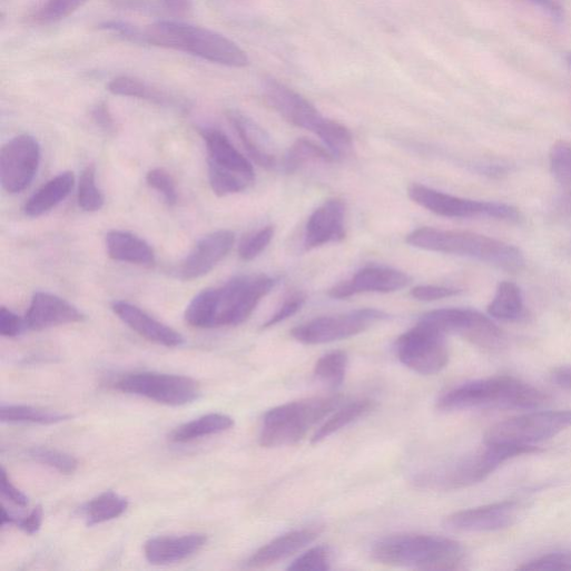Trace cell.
<instances>
[{
  "label": "cell",
  "instance_id": "1",
  "mask_svg": "<svg viewBox=\"0 0 571 571\" xmlns=\"http://www.w3.org/2000/svg\"><path fill=\"white\" fill-rule=\"evenodd\" d=\"M275 285L276 280L266 275L236 277L221 287L199 293L187 307L185 319L199 329L240 325Z\"/></svg>",
  "mask_w": 571,
  "mask_h": 571
},
{
  "label": "cell",
  "instance_id": "2",
  "mask_svg": "<svg viewBox=\"0 0 571 571\" xmlns=\"http://www.w3.org/2000/svg\"><path fill=\"white\" fill-rule=\"evenodd\" d=\"M547 395L512 376H492L463 383L437 401L441 411L532 410L541 406Z\"/></svg>",
  "mask_w": 571,
  "mask_h": 571
},
{
  "label": "cell",
  "instance_id": "3",
  "mask_svg": "<svg viewBox=\"0 0 571 571\" xmlns=\"http://www.w3.org/2000/svg\"><path fill=\"white\" fill-rule=\"evenodd\" d=\"M372 558L390 567L456 570L462 568L465 552L460 542L450 538L402 533L378 540L372 548Z\"/></svg>",
  "mask_w": 571,
  "mask_h": 571
},
{
  "label": "cell",
  "instance_id": "4",
  "mask_svg": "<svg viewBox=\"0 0 571 571\" xmlns=\"http://www.w3.org/2000/svg\"><path fill=\"white\" fill-rule=\"evenodd\" d=\"M406 243L422 250L472 258L506 272H520L525 263L519 248L467 232L424 227L407 235Z\"/></svg>",
  "mask_w": 571,
  "mask_h": 571
},
{
  "label": "cell",
  "instance_id": "5",
  "mask_svg": "<svg viewBox=\"0 0 571 571\" xmlns=\"http://www.w3.org/2000/svg\"><path fill=\"white\" fill-rule=\"evenodd\" d=\"M147 45L184 52L215 65L245 68L247 53L234 41L208 29L175 22L159 21L146 30Z\"/></svg>",
  "mask_w": 571,
  "mask_h": 571
},
{
  "label": "cell",
  "instance_id": "6",
  "mask_svg": "<svg viewBox=\"0 0 571 571\" xmlns=\"http://www.w3.org/2000/svg\"><path fill=\"white\" fill-rule=\"evenodd\" d=\"M538 451V446L484 443L480 450L419 473L414 483L419 488L430 490L467 488L484 481L508 460Z\"/></svg>",
  "mask_w": 571,
  "mask_h": 571
},
{
  "label": "cell",
  "instance_id": "7",
  "mask_svg": "<svg viewBox=\"0 0 571 571\" xmlns=\"http://www.w3.org/2000/svg\"><path fill=\"white\" fill-rule=\"evenodd\" d=\"M343 400L341 395L311 397L269 410L264 416L260 445L280 447L297 444L314 425L336 411Z\"/></svg>",
  "mask_w": 571,
  "mask_h": 571
},
{
  "label": "cell",
  "instance_id": "8",
  "mask_svg": "<svg viewBox=\"0 0 571 571\" xmlns=\"http://www.w3.org/2000/svg\"><path fill=\"white\" fill-rule=\"evenodd\" d=\"M208 152L209 181L213 191L226 197L246 190L255 180L252 163L219 130H201Z\"/></svg>",
  "mask_w": 571,
  "mask_h": 571
},
{
  "label": "cell",
  "instance_id": "9",
  "mask_svg": "<svg viewBox=\"0 0 571 571\" xmlns=\"http://www.w3.org/2000/svg\"><path fill=\"white\" fill-rule=\"evenodd\" d=\"M571 427V410L532 412L508 419L484 434L486 444L535 446Z\"/></svg>",
  "mask_w": 571,
  "mask_h": 571
},
{
  "label": "cell",
  "instance_id": "10",
  "mask_svg": "<svg viewBox=\"0 0 571 571\" xmlns=\"http://www.w3.org/2000/svg\"><path fill=\"white\" fill-rule=\"evenodd\" d=\"M114 387L122 393L141 396L169 406H183L197 401L199 383L188 376L157 372H136L121 376Z\"/></svg>",
  "mask_w": 571,
  "mask_h": 571
},
{
  "label": "cell",
  "instance_id": "11",
  "mask_svg": "<svg viewBox=\"0 0 571 571\" xmlns=\"http://www.w3.org/2000/svg\"><path fill=\"white\" fill-rule=\"evenodd\" d=\"M420 323L443 335H457L486 351H499L504 346L502 331L489 317L473 309H437L423 315Z\"/></svg>",
  "mask_w": 571,
  "mask_h": 571
},
{
  "label": "cell",
  "instance_id": "12",
  "mask_svg": "<svg viewBox=\"0 0 571 571\" xmlns=\"http://www.w3.org/2000/svg\"><path fill=\"white\" fill-rule=\"evenodd\" d=\"M407 194L416 205L445 218L488 217L508 221L519 219V213L511 206L459 198L419 184L411 185Z\"/></svg>",
  "mask_w": 571,
  "mask_h": 571
},
{
  "label": "cell",
  "instance_id": "13",
  "mask_svg": "<svg viewBox=\"0 0 571 571\" xmlns=\"http://www.w3.org/2000/svg\"><path fill=\"white\" fill-rule=\"evenodd\" d=\"M395 351L403 365L422 375L436 374L449 363L445 335L420 322L397 338Z\"/></svg>",
  "mask_w": 571,
  "mask_h": 571
},
{
  "label": "cell",
  "instance_id": "14",
  "mask_svg": "<svg viewBox=\"0 0 571 571\" xmlns=\"http://www.w3.org/2000/svg\"><path fill=\"white\" fill-rule=\"evenodd\" d=\"M387 317L384 312L372 308L323 316L295 327L292 336L306 345L327 344L356 336Z\"/></svg>",
  "mask_w": 571,
  "mask_h": 571
},
{
  "label": "cell",
  "instance_id": "15",
  "mask_svg": "<svg viewBox=\"0 0 571 571\" xmlns=\"http://www.w3.org/2000/svg\"><path fill=\"white\" fill-rule=\"evenodd\" d=\"M41 164V147L29 135L16 137L0 152V181L11 195L21 194L36 179Z\"/></svg>",
  "mask_w": 571,
  "mask_h": 571
},
{
  "label": "cell",
  "instance_id": "16",
  "mask_svg": "<svg viewBox=\"0 0 571 571\" xmlns=\"http://www.w3.org/2000/svg\"><path fill=\"white\" fill-rule=\"evenodd\" d=\"M264 97L267 104L293 126L316 135L319 139L325 135L332 120L321 112L302 95L277 80L269 79L264 85Z\"/></svg>",
  "mask_w": 571,
  "mask_h": 571
},
{
  "label": "cell",
  "instance_id": "17",
  "mask_svg": "<svg viewBox=\"0 0 571 571\" xmlns=\"http://www.w3.org/2000/svg\"><path fill=\"white\" fill-rule=\"evenodd\" d=\"M235 234L219 230L200 239L190 254L179 264L176 275L183 280H194L209 274L233 249Z\"/></svg>",
  "mask_w": 571,
  "mask_h": 571
},
{
  "label": "cell",
  "instance_id": "18",
  "mask_svg": "<svg viewBox=\"0 0 571 571\" xmlns=\"http://www.w3.org/2000/svg\"><path fill=\"white\" fill-rule=\"evenodd\" d=\"M519 503L500 501L478 508L462 510L447 516L446 525L465 532H492L512 525L516 519Z\"/></svg>",
  "mask_w": 571,
  "mask_h": 571
},
{
  "label": "cell",
  "instance_id": "19",
  "mask_svg": "<svg viewBox=\"0 0 571 571\" xmlns=\"http://www.w3.org/2000/svg\"><path fill=\"white\" fill-rule=\"evenodd\" d=\"M411 278L403 272L387 267H366L351 279L337 284L329 291V296L345 299L365 293H394L405 288Z\"/></svg>",
  "mask_w": 571,
  "mask_h": 571
},
{
  "label": "cell",
  "instance_id": "20",
  "mask_svg": "<svg viewBox=\"0 0 571 571\" xmlns=\"http://www.w3.org/2000/svg\"><path fill=\"white\" fill-rule=\"evenodd\" d=\"M85 319L83 314L68 301L47 292L35 294L28 314L27 327L31 331H45Z\"/></svg>",
  "mask_w": 571,
  "mask_h": 571
},
{
  "label": "cell",
  "instance_id": "21",
  "mask_svg": "<svg viewBox=\"0 0 571 571\" xmlns=\"http://www.w3.org/2000/svg\"><path fill=\"white\" fill-rule=\"evenodd\" d=\"M345 205L337 199L328 200L309 217L304 237L307 250L342 242L346 236Z\"/></svg>",
  "mask_w": 571,
  "mask_h": 571
},
{
  "label": "cell",
  "instance_id": "22",
  "mask_svg": "<svg viewBox=\"0 0 571 571\" xmlns=\"http://www.w3.org/2000/svg\"><path fill=\"white\" fill-rule=\"evenodd\" d=\"M112 309L125 324L149 342L166 347H179L185 343L180 333L128 302H115Z\"/></svg>",
  "mask_w": 571,
  "mask_h": 571
},
{
  "label": "cell",
  "instance_id": "23",
  "mask_svg": "<svg viewBox=\"0 0 571 571\" xmlns=\"http://www.w3.org/2000/svg\"><path fill=\"white\" fill-rule=\"evenodd\" d=\"M207 541L208 538L204 533L156 536L146 542L145 554L151 564H173L199 552Z\"/></svg>",
  "mask_w": 571,
  "mask_h": 571
},
{
  "label": "cell",
  "instance_id": "24",
  "mask_svg": "<svg viewBox=\"0 0 571 571\" xmlns=\"http://www.w3.org/2000/svg\"><path fill=\"white\" fill-rule=\"evenodd\" d=\"M319 533V528H304L279 535L258 549L248 559L247 567L266 568L285 560L311 544Z\"/></svg>",
  "mask_w": 571,
  "mask_h": 571
},
{
  "label": "cell",
  "instance_id": "25",
  "mask_svg": "<svg viewBox=\"0 0 571 571\" xmlns=\"http://www.w3.org/2000/svg\"><path fill=\"white\" fill-rule=\"evenodd\" d=\"M228 119L250 159L264 169H274L277 165V158L270 138L264 129L238 111H230Z\"/></svg>",
  "mask_w": 571,
  "mask_h": 571
},
{
  "label": "cell",
  "instance_id": "26",
  "mask_svg": "<svg viewBox=\"0 0 571 571\" xmlns=\"http://www.w3.org/2000/svg\"><path fill=\"white\" fill-rule=\"evenodd\" d=\"M109 256L122 263L152 266L156 254L151 246L140 237L121 230H112L106 238Z\"/></svg>",
  "mask_w": 571,
  "mask_h": 571
},
{
  "label": "cell",
  "instance_id": "27",
  "mask_svg": "<svg viewBox=\"0 0 571 571\" xmlns=\"http://www.w3.org/2000/svg\"><path fill=\"white\" fill-rule=\"evenodd\" d=\"M75 184L73 173H63L53 178L28 200L24 207L26 215L39 218L51 211L70 196Z\"/></svg>",
  "mask_w": 571,
  "mask_h": 571
},
{
  "label": "cell",
  "instance_id": "28",
  "mask_svg": "<svg viewBox=\"0 0 571 571\" xmlns=\"http://www.w3.org/2000/svg\"><path fill=\"white\" fill-rule=\"evenodd\" d=\"M233 417L221 413H210L185 423L177 427L170 434L169 439L174 443H189L206 436L224 433L234 427Z\"/></svg>",
  "mask_w": 571,
  "mask_h": 571
},
{
  "label": "cell",
  "instance_id": "29",
  "mask_svg": "<svg viewBox=\"0 0 571 571\" xmlns=\"http://www.w3.org/2000/svg\"><path fill=\"white\" fill-rule=\"evenodd\" d=\"M109 91L118 97L139 99L158 106H174L175 99L167 92L131 77L114 79L108 87Z\"/></svg>",
  "mask_w": 571,
  "mask_h": 571
},
{
  "label": "cell",
  "instance_id": "30",
  "mask_svg": "<svg viewBox=\"0 0 571 571\" xmlns=\"http://www.w3.org/2000/svg\"><path fill=\"white\" fill-rule=\"evenodd\" d=\"M374 406L375 404L371 400H361L348 403L343 407L339 406L336 412L334 411L333 415L329 416L314 433L312 443H321L328 436L368 414L374 408Z\"/></svg>",
  "mask_w": 571,
  "mask_h": 571
},
{
  "label": "cell",
  "instance_id": "31",
  "mask_svg": "<svg viewBox=\"0 0 571 571\" xmlns=\"http://www.w3.org/2000/svg\"><path fill=\"white\" fill-rule=\"evenodd\" d=\"M129 501L114 491H106L83 505L81 512L89 526L101 524L121 516Z\"/></svg>",
  "mask_w": 571,
  "mask_h": 571
},
{
  "label": "cell",
  "instance_id": "32",
  "mask_svg": "<svg viewBox=\"0 0 571 571\" xmlns=\"http://www.w3.org/2000/svg\"><path fill=\"white\" fill-rule=\"evenodd\" d=\"M489 315L495 319L512 322L523 316L524 305L520 288L510 282L498 286L495 295L488 308Z\"/></svg>",
  "mask_w": 571,
  "mask_h": 571
},
{
  "label": "cell",
  "instance_id": "33",
  "mask_svg": "<svg viewBox=\"0 0 571 571\" xmlns=\"http://www.w3.org/2000/svg\"><path fill=\"white\" fill-rule=\"evenodd\" d=\"M70 419L71 415L69 414L31 405H2V408H0V420H2V423L52 425Z\"/></svg>",
  "mask_w": 571,
  "mask_h": 571
},
{
  "label": "cell",
  "instance_id": "34",
  "mask_svg": "<svg viewBox=\"0 0 571 571\" xmlns=\"http://www.w3.org/2000/svg\"><path fill=\"white\" fill-rule=\"evenodd\" d=\"M335 160V157L325 146L323 147L312 140L302 138L288 150L284 159V168L286 173L294 174L307 164H331Z\"/></svg>",
  "mask_w": 571,
  "mask_h": 571
},
{
  "label": "cell",
  "instance_id": "35",
  "mask_svg": "<svg viewBox=\"0 0 571 571\" xmlns=\"http://www.w3.org/2000/svg\"><path fill=\"white\" fill-rule=\"evenodd\" d=\"M348 367V356L344 351H334L321 357L314 368L315 376L323 383L338 387L343 384Z\"/></svg>",
  "mask_w": 571,
  "mask_h": 571
},
{
  "label": "cell",
  "instance_id": "36",
  "mask_svg": "<svg viewBox=\"0 0 571 571\" xmlns=\"http://www.w3.org/2000/svg\"><path fill=\"white\" fill-rule=\"evenodd\" d=\"M96 175V167L88 166L83 170L79 183V206L88 213L99 211L105 206V197L97 186Z\"/></svg>",
  "mask_w": 571,
  "mask_h": 571
},
{
  "label": "cell",
  "instance_id": "37",
  "mask_svg": "<svg viewBox=\"0 0 571 571\" xmlns=\"http://www.w3.org/2000/svg\"><path fill=\"white\" fill-rule=\"evenodd\" d=\"M89 2L90 0H47L36 20L41 24L58 23L70 18Z\"/></svg>",
  "mask_w": 571,
  "mask_h": 571
},
{
  "label": "cell",
  "instance_id": "38",
  "mask_svg": "<svg viewBox=\"0 0 571 571\" xmlns=\"http://www.w3.org/2000/svg\"><path fill=\"white\" fill-rule=\"evenodd\" d=\"M28 454L35 461L56 469L63 474H73L79 467V461L71 454L50 447H33Z\"/></svg>",
  "mask_w": 571,
  "mask_h": 571
},
{
  "label": "cell",
  "instance_id": "39",
  "mask_svg": "<svg viewBox=\"0 0 571 571\" xmlns=\"http://www.w3.org/2000/svg\"><path fill=\"white\" fill-rule=\"evenodd\" d=\"M549 160L555 180L571 193V145L564 141L555 142L551 147Z\"/></svg>",
  "mask_w": 571,
  "mask_h": 571
},
{
  "label": "cell",
  "instance_id": "40",
  "mask_svg": "<svg viewBox=\"0 0 571 571\" xmlns=\"http://www.w3.org/2000/svg\"><path fill=\"white\" fill-rule=\"evenodd\" d=\"M331 569V553L326 547H313L289 565L291 571H326Z\"/></svg>",
  "mask_w": 571,
  "mask_h": 571
},
{
  "label": "cell",
  "instance_id": "41",
  "mask_svg": "<svg viewBox=\"0 0 571 571\" xmlns=\"http://www.w3.org/2000/svg\"><path fill=\"white\" fill-rule=\"evenodd\" d=\"M275 236L274 227H265L247 237L239 247V256L245 262L257 258L272 243Z\"/></svg>",
  "mask_w": 571,
  "mask_h": 571
},
{
  "label": "cell",
  "instance_id": "42",
  "mask_svg": "<svg viewBox=\"0 0 571 571\" xmlns=\"http://www.w3.org/2000/svg\"><path fill=\"white\" fill-rule=\"evenodd\" d=\"M42 523L43 509L40 505L24 518L17 516L4 505L2 506V514H0V524H2V526H6L7 524H16L28 534L33 535L41 530Z\"/></svg>",
  "mask_w": 571,
  "mask_h": 571
},
{
  "label": "cell",
  "instance_id": "43",
  "mask_svg": "<svg viewBox=\"0 0 571 571\" xmlns=\"http://www.w3.org/2000/svg\"><path fill=\"white\" fill-rule=\"evenodd\" d=\"M148 185L165 198L169 206L178 203V191L173 177L164 169H154L147 175Z\"/></svg>",
  "mask_w": 571,
  "mask_h": 571
},
{
  "label": "cell",
  "instance_id": "44",
  "mask_svg": "<svg viewBox=\"0 0 571 571\" xmlns=\"http://www.w3.org/2000/svg\"><path fill=\"white\" fill-rule=\"evenodd\" d=\"M100 30L117 35L120 38H122L129 42L136 43V45H147L145 30L142 31L138 27L130 24L128 22H122V21L104 22L100 26Z\"/></svg>",
  "mask_w": 571,
  "mask_h": 571
},
{
  "label": "cell",
  "instance_id": "45",
  "mask_svg": "<svg viewBox=\"0 0 571 571\" xmlns=\"http://www.w3.org/2000/svg\"><path fill=\"white\" fill-rule=\"evenodd\" d=\"M27 328L26 318L23 319L7 307L0 309V334L4 337H18Z\"/></svg>",
  "mask_w": 571,
  "mask_h": 571
},
{
  "label": "cell",
  "instance_id": "46",
  "mask_svg": "<svg viewBox=\"0 0 571 571\" xmlns=\"http://www.w3.org/2000/svg\"><path fill=\"white\" fill-rule=\"evenodd\" d=\"M304 303L305 297L303 294H293L284 302L282 307L263 325V328H270L294 316L303 307Z\"/></svg>",
  "mask_w": 571,
  "mask_h": 571
},
{
  "label": "cell",
  "instance_id": "47",
  "mask_svg": "<svg viewBox=\"0 0 571 571\" xmlns=\"http://www.w3.org/2000/svg\"><path fill=\"white\" fill-rule=\"evenodd\" d=\"M457 294V289L432 285L416 286L411 291L412 297L421 302L439 301L455 296Z\"/></svg>",
  "mask_w": 571,
  "mask_h": 571
},
{
  "label": "cell",
  "instance_id": "48",
  "mask_svg": "<svg viewBox=\"0 0 571 571\" xmlns=\"http://www.w3.org/2000/svg\"><path fill=\"white\" fill-rule=\"evenodd\" d=\"M0 483H2V494L6 499L19 506L29 505V496L12 482L4 467L0 474Z\"/></svg>",
  "mask_w": 571,
  "mask_h": 571
},
{
  "label": "cell",
  "instance_id": "49",
  "mask_svg": "<svg viewBox=\"0 0 571 571\" xmlns=\"http://www.w3.org/2000/svg\"><path fill=\"white\" fill-rule=\"evenodd\" d=\"M92 119L102 130L107 132H114L116 130L115 119L105 104L98 105L92 110Z\"/></svg>",
  "mask_w": 571,
  "mask_h": 571
},
{
  "label": "cell",
  "instance_id": "50",
  "mask_svg": "<svg viewBox=\"0 0 571 571\" xmlns=\"http://www.w3.org/2000/svg\"><path fill=\"white\" fill-rule=\"evenodd\" d=\"M534 8H538L554 20H561L563 12L561 8L554 2V0H526Z\"/></svg>",
  "mask_w": 571,
  "mask_h": 571
},
{
  "label": "cell",
  "instance_id": "51",
  "mask_svg": "<svg viewBox=\"0 0 571 571\" xmlns=\"http://www.w3.org/2000/svg\"><path fill=\"white\" fill-rule=\"evenodd\" d=\"M550 377L557 386L571 390V365L554 368Z\"/></svg>",
  "mask_w": 571,
  "mask_h": 571
},
{
  "label": "cell",
  "instance_id": "52",
  "mask_svg": "<svg viewBox=\"0 0 571 571\" xmlns=\"http://www.w3.org/2000/svg\"><path fill=\"white\" fill-rule=\"evenodd\" d=\"M164 7L176 16H185L191 9V0H163Z\"/></svg>",
  "mask_w": 571,
  "mask_h": 571
},
{
  "label": "cell",
  "instance_id": "53",
  "mask_svg": "<svg viewBox=\"0 0 571 571\" xmlns=\"http://www.w3.org/2000/svg\"><path fill=\"white\" fill-rule=\"evenodd\" d=\"M565 62H567V66L569 67V69L571 70V52L568 53V56L565 57Z\"/></svg>",
  "mask_w": 571,
  "mask_h": 571
}]
</instances>
